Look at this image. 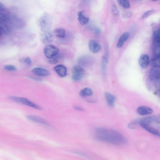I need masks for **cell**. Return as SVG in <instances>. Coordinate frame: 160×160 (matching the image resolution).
Here are the masks:
<instances>
[{"label":"cell","instance_id":"obj_39","mask_svg":"<svg viewBox=\"0 0 160 160\" xmlns=\"http://www.w3.org/2000/svg\"><path fill=\"white\" fill-rule=\"evenodd\" d=\"M151 1H157L158 0H151Z\"/></svg>","mask_w":160,"mask_h":160},{"label":"cell","instance_id":"obj_5","mask_svg":"<svg viewBox=\"0 0 160 160\" xmlns=\"http://www.w3.org/2000/svg\"><path fill=\"white\" fill-rule=\"evenodd\" d=\"M44 53L47 58H50L59 53V49L55 46L48 44L44 49Z\"/></svg>","mask_w":160,"mask_h":160},{"label":"cell","instance_id":"obj_28","mask_svg":"<svg viewBox=\"0 0 160 160\" xmlns=\"http://www.w3.org/2000/svg\"><path fill=\"white\" fill-rule=\"evenodd\" d=\"M119 4L123 8L128 9L130 8V5L129 0H118Z\"/></svg>","mask_w":160,"mask_h":160},{"label":"cell","instance_id":"obj_23","mask_svg":"<svg viewBox=\"0 0 160 160\" xmlns=\"http://www.w3.org/2000/svg\"><path fill=\"white\" fill-rule=\"evenodd\" d=\"M55 35L60 38H64L66 35V32L64 29L62 28L56 29L54 31Z\"/></svg>","mask_w":160,"mask_h":160},{"label":"cell","instance_id":"obj_33","mask_svg":"<svg viewBox=\"0 0 160 160\" xmlns=\"http://www.w3.org/2000/svg\"><path fill=\"white\" fill-rule=\"evenodd\" d=\"M154 12V11L153 10H149L145 12L142 17V19H143L146 18Z\"/></svg>","mask_w":160,"mask_h":160},{"label":"cell","instance_id":"obj_25","mask_svg":"<svg viewBox=\"0 0 160 160\" xmlns=\"http://www.w3.org/2000/svg\"><path fill=\"white\" fill-rule=\"evenodd\" d=\"M152 66L160 67V56H154L151 60Z\"/></svg>","mask_w":160,"mask_h":160},{"label":"cell","instance_id":"obj_36","mask_svg":"<svg viewBox=\"0 0 160 160\" xmlns=\"http://www.w3.org/2000/svg\"><path fill=\"white\" fill-rule=\"evenodd\" d=\"M132 15V13L131 12H127L123 13L122 17L125 18H130Z\"/></svg>","mask_w":160,"mask_h":160},{"label":"cell","instance_id":"obj_30","mask_svg":"<svg viewBox=\"0 0 160 160\" xmlns=\"http://www.w3.org/2000/svg\"><path fill=\"white\" fill-rule=\"evenodd\" d=\"M4 69L7 71H15L17 70V68L14 66L12 65H7L3 67Z\"/></svg>","mask_w":160,"mask_h":160},{"label":"cell","instance_id":"obj_7","mask_svg":"<svg viewBox=\"0 0 160 160\" xmlns=\"http://www.w3.org/2000/svg\"><path fill=\"white\" fill-rule=\"evenodd\" d=\"M10 21L11 24L17 28H22L25 25L24 21L15 14H11Z\"/></svg>","mask_w":160,"mask_h":160},{"label":"cell","instance_id":"obj_15","mask_svg":"<svg viewBox=\"0 0 160 160\" xmlns=\"http://www.w3.org/2000/svg\"><path fill=\"white\" fill-rule=\"evenodd\" d=\"M160 76V67L152 66L149 74L150 80H152Z\"/></svg>","mask_w":160,"mask_h":160},{"label":"cell","instance_id":"obj_19","mask_svg":"<svg viewBox=\"0 0 160 160\" xmlns=\"http://www.w3.org/2000/svg\"><path fill=\"white\" fill-rule=\"evenodd\" d=\"M136 121L141 126L149 125L152 122H153V116L141 118Z\"/></svg>","mask_w":160,"mask_h":160},{"label":"cell","instance_id":"obj_1","mask_svg":"<svg viewBox=\"0 0 160 160\" xmlns=\"http://www.w3.org/2000/svg\"><path fill=\"white\" fill-rule=\"evenodd\" d=\"M94 136L97 139L102 141L116 145L126 144L125 138L117 131L106 128H97L94 130Z\"/></svg>","mask_w":160,"mask_h":160},{"label":"cell","instance_id":"obj_32","mask_svg":"<svg viewBox=\"0 0 160 160\" xmlns=\"http://www.w3.org/2000/svg\"><path fill=\"white\" fill-rule=\"evenodd\" d=\"M21 61L24 63L26 65L29 66L32 63V60L29 57H26L21 60Z\"/></svg>","mask_w":160,"mask_h":160},{"label":"cell","instance_id":"obj_17","mask_svg":"<svg viewBox=\"0 0 160 160\" xmlns=\"http://www.w3.org/2000/svg\"><path fill=\"white\" fill-rule=\"evenodd\" d=\"M78 19L81 24L84 25L87 23L89 21L88 17L83 11H79L78 13Z\"/></svg>","mask_w":160,"mask_h":160},{"label":"cell","instance_id":"obj_31","mask_svg":"<svg viewBox=\"0 0 160 160\" xmlns=\"http://www.w3.org/2000/svg\"><path fill=\"white\" fill-rule=\"evenodd\" d=\"M112 13L115 16H117L119 13V10L116 6L114 5L112 7Z\"/></svg>","mask_w":160,"mask_h":160},{"label":"cell","instance_id":"obj_37","mask_svg":"<svg viewBox=\"0 0 160 160\" xmlns=\"http://www.w3.org/2000/svg\"><path fill=\"white\" fill-rule=\"evenodd\" d=\"M74 108L76 110H77L82 111L84 110V109L79 106H75L74 107Z\"/></svg>","mask_w":160,"mask_h":160},{"label":"cell","instance_id":"obj_3","mask_svg":"<svg viewBox=\"0 0 160 160\" xmlns=\"http://www.w3.org/2000/svg\"><path fill=\"white\" fill-rule=\"evenodd\" d=\"M9 98L14 102L27 105L36 109H42L41 107L33 103L26 98L14 96L9 97Z\"/></svg>","mask_w":160,"mask_h":160},{"label":"cell","instance_id":"obj_10","mask_svg":"<svg viewBox=\"0 0 160 160\" xmlns=\"http://www.w3.org/2000/svg\"><path fill=\"white\" fill-rule=\"evenodd\" d=\"M149 62V57L148 55L146 54L142 55L139 59V64L140 66L143 69H145L148 67Z\"/></svg>","mask_w":160,"mask_h":160},{"label":"cell","instance_id":"obj_20","mask_svg":"<svg viewBox=\"0 0 160 160\" xmlns=\"http://www.w3.org/2000/svg\"><path fill=\"white\" fill-rule=\"evenodd\" d=\"M141 126L144 129L151 134L160 138V132L154 128L150 126L149 125H142Z\"/></svg>","mask_w":160,"mask_h":160},{"label":"cell","instance_id":"obj_29","mask_svg":"<svg viewBox=\"0 0 160 160\" xmlns=\"http://www.w3.org/2000/svg\"><path fill=\"white\" fill-rule=\"evenodd\" d=\"M84 74L80 73H73L72 75V78L74 81H78L81 80L83 77Z\"/></svg>","mask_w":160,"mask_h":160},{"label":"cell","instance_id":"obj_18","mask_svg":"<svg viewBox=\"0 0 160 160\" xmlns=\"http://www.w3.org/2000/svg\"><path fill=\"white\" fill-rule=\"evenodd\" d=\"M27 117L29 120L37 123L47 126L49 125L47 121L40 117L31 115L28 116Z\"/></svg>","mask_w":160,"mask_h":160},{"label":"cell","instance_id":"obj_34","mask_svg":"<svg viewBox=\"0 0 160 160\" xmlns=\"http://www.w3.org/2000/svg\"><path fill=\"white\" fill-rule=\"evenodd\" d=\"M153 122L158 124H160V115H154L153 116Z\"/></svg>","mask_w":160,"mask_h":160},{"label":"cell","instance_id":"obj_26","mask_svg":"<svg viewBox=\"0 0 160 160\" xmlns=\"http://www.w3.org/2000/svg\"><path fill=\"white\" fill-rule=\"evenodd\" d=\"M61 58V56L58 53L51 58H47V61L49 63L54 64L58 62Z\"/></svg>","mask_w":160,"mask_h":160},{"label":"cell","instance_id":"obj_38","mask_svg":"<svg viewBox=\"0 0 160 160\" xmlns=\"http://www.w3.org/2000/svg\"><path fill=\"white\" fill-rule=\"evenodd\" d=\"M95 32L97 34H98L100 33V31L98 28H96L95 30Z\"/></svg>","mask_w":160,"mask_h":160},{"label":"cell","instance_id":"obj_4","mask_svg":"<svg viewBox=\"0 0 160 160\" xmlns=\"http://www.w3.org/2000/svg\"><path fill=\"white\" fill-rule=\"evenodd\" d=\"M11 14L1 2L0 3V23L10 22Z\"/></svg>","mask_w":160,"mask_h":160},{"label":"cell","instance_id":"obj_16","mask_svg":"<svg viewBox=\"0 0 160 160\" xmlns=\"http://www.w3.org/2000/svg\"><path fill=\"white\" fill-rule=\"evenodd\" d=\"M130 36V33L128 32H126L123 33L119 38L116 47L118 48H121L124 44V43L126 41Z\"/></svg>","mask_w":160,"mask_h":160},{"label":"cell","instance_id":"obj_13","mask_svg":"<svg viewBox=\"0 0 160 160\" xmlns=\"http://www.w3.org/2000/svg\"><path fill=\"white\" fill-rule=\"evenodd\" d=\"M54 69L59 76L64 77L67 74V68L65 66L62 65H58L56 66Z\"/></svg>","mask_w":160,"mask_h":160},{"label":"cell","instance_id":"obj_8","mask_svg":"<svg viewBox=\"0 0 160 160\" xmlns=\"http://www.w3.org/2000/svg\"><path fill=\"white\" fill-rule=\"evenodd\" d=\"M88 48L90 50L93 52L97 53L101 49L100 45L96 41L91 40L88 42Z\"/></svg>","mask_w":160,"mask_h":160},{"label":"cell","instance_id":"obj_40","mask_svg":"<svg viewBox=\"0 0 160 160\" xmlns=\"http://www.w3.org/2000/svg\"><path fill=\"white\" fill-rule=\"evenodd\" d=\"M139 0L142 1V0Z\"/></svg>","mask_w":160,"mask_h":160},{"label":"cell","instance_id":"obj_12","mask_svg":"<svg viewBox=\"0 0 160 160\" xmlns=\"http://www.w3.org/2000/svg\"><path fill=\"white\" fill-rule=\"evenodd\" d=\"M152 49L154 56H160V38H153Z\"/></svg>","mask_w":160,"mask_h":160},{"label":"cell","instance_id":"obj_35","mask_svg":"<svg viewBox=\"0 0 160 160\" xmlns=\"http://www.w3.org/2000/svg\"><path fill=\"white\" fill-rule=\"evenodd\" d=\"M137 121L131 122L128 125V128L131 129H135L136 127L137 124Z\"/></svg>","mask_w":160,"mask_h":160},{"label":"cell","instance_id":"obj_9","mask_svg":"<svg viewBox=\"0 0 160 160\" xmlns=\"http://www.w3.org/2000/svg\"><path fill=\"white\" fill-rule=\"evenodd\" d=\"M9 23H0L1 36L2 33L6 35H9L11 33L12 28L10 25L9 24Z\"/></svg>","mask_w":160,"mask_h":160},{"label":"cell","instance_id":"obj_14","mask_svg":"<svg viewBox=\"0 0 160 160\" xmlns=\"http://www.w3.org/2000/svg\"><path fill=\"white\" fill-rule=\"evenodd\" d=\"M32 72L34 74L40 76H48L50 74L49 72L47 70L39 67L34 68Z\"/></svg>","mask_w":160,"mask_h":160},{"label":"cell","instance_id":"obj_24","mask_svg":"<svg viewBox=\"0 0 160 160\" xmlns=\"http://www.w3.org/2000/svg\"><path fill=\"white\" fill-rule=\"evenodd\" d=\"M151 81L156 91L160 92V76Z\"/></svg>","mask_w":160,"mask_h":160},{"label":"cell","instance_id":"obj_2","mask_svg":"<svg viewBox=\"0 0 160 160\" xmlns=\"http://www.w3.org/2000/svg\"><path fill=\"white\" fill-rule=\"evenodd\" d=\"M38 23L42 31L51 30L52 19L48 13H43L40 18Z\"/></svg>","mask_w":160,"mask_h":160},{"label":"cell","instance_id":"obj_6","mask_svg":"<svg viewBox=\"0 0 160 160\" xmlns=\"http://www.w3.org/2000/svg\"><path fill=\"white\" fill-rule=\"evenodd\" d=\"M41 42L44 44H49L53 39V34L51 30L42 31L40 36Z\"/></svg>","mask_w":160,"mask_h":160},{"label":"cell","instance_id":"obj_11","mask_svg":"<svg viewBox=\"0 0 160 160\" xmlns=\"http://www.w3.org/2000/svg\"><path fill=\"white\" fill-rule=\"evenodd\" d=\"M137 112L140 115H149L153 112V110L151 108L146 106L139 107L137 110Z\"/></svg>","mask_w":160,"mask_h":160},{"label":"cell","instance_id":"obj_21","mask_svg":"<svg viewBox=\"0 0 160 160\" xmlns=\"http://www.w3.org/2000/svg\"><path fill=\"white\" fill-rule=\"evenodd\" d=\"M105 96L108 105L111 107H113L115 100V98L114 96L108 92H106Z\"/></svg>","mask_w":160,"mask_h":160},{"label":"cell","instance_id":"obj_27","mask_svg":"<svg viewBox=\"0 0 160 160\" xmlns=\"http://www.w3.org/2000/svg\"><path fill=\"white\" fill-rule=\"evenodd\" d=\"M73 73H80L84 74L85 70L81 66L78 65L74 66L72 69Z\"/></svg>","mask_w":160,"mask_h":160},{"label":"cell","instance_id":"obj_22","mask_svg":"<svg viewBox=\"0 0 160 160\" xmlns=\"http://www.w3.org/2000/svg\"><path fill=\"white\" fill-rule=\"evenodd\" d=\"M93 94L92 90L90 88H86L82 89L79 93L80 95L82 97L92 96Z\"/></svg>","mask_w":160,"mask_h":160}]
</instances>
